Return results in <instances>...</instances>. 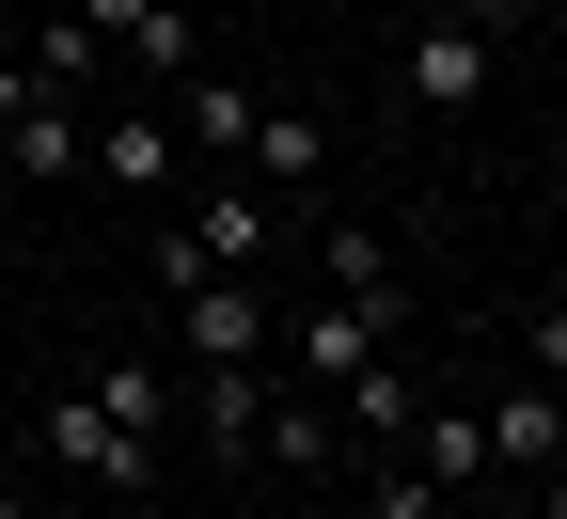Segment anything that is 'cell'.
I'll use <instances>...</instances> for the list:
<instances>
[{"instance_id": "277c9868", "label": "cell", "mask_w": 567, "mask_h": 519, "mask_svg": "<svg viewBox=\"0 0 567 519\" xmlns=\"http://www.w3.org/2000/svg\"><path fill=\"white\" fill-rule=\"evenodd\" d=\"M410 346V315H363V300H316V315H284V378H316V394H347V378H363V362H394Z\"/></svg>"}, {"instance_id": "7c38bea8", "label": "cell", "mask_w": 567, "mask_h": 519, "mask_svg": "<svg viewBox=\"0 0 567 519\" xmlns=\"http://www.w3.org/2000/svg\"><path fill=\"white\" fill-rule=\"evenodd\" d=\"M189 425H205V457H252V440H268V362H221V378H189Z\"/></svg>"}, {"instance_id": "30bf717a", "label": "cell", "mask_w": 567, "mask_h": 519, "mask_svg": "<svg viewBox=\"0 0 567 519\" xmlns=\"http://www.w3.org/2000/svg\"><path fill=\"white\" fill-rule=\"evenodd\" d=\"M80 17H95V48H126V63H142V80H158V95H174V80H189V63H205V48H189V17H174V0H80Z\"/></svg>"}, {"instance_id": "3957f363", "label": "cell", "mask_w": 567, "mask_h": 519, "mask_svg": "<svg viewBox=\"0 0 567 519\" xmlns=\"http://www.w3.org/2000/svg\"><path fill=\"white\" fill-rule=\"evenodd\" d=\"M394 80H410V111H425V126H442V111H473L488 80H505V32L442 0V17H410V63H394Z\"/></svg>"}, {"instance_id": "8992f818", "label": "cell", "mask_w": 567, "mask_h": 519, "mask_svg": "<svg viewBox=\"0 0 567 519\" xmlns=\"http://www.w3.org/2000/svg\"><path fill=\"white\" fill-rule=\"evenodd\" d=\"M237 158H252V189H268L284 220H300V205L331 189V126H316V111H284V95H268V111H252V142H237Z\"/></svg>"}, {"instance_id": "5b68a950", "label": "cell", "mask_w": 567, "mask_h": 519, "mask_svg": "<svg viewBox=\"0 0 567 519\" xmlns=\"http://www.w3.org/2000/svg\"><path fill=\"white\" fill-rule=\"evenodd\" d=\"M284 346V315L252 300V268L237 283H189V300H174V362H189V378H221V362H268Z\"/></svg>"}, {"instance_id": "9c48e42d", "label": "cell", "mask_w": 567, "mask_h": 519, "mask_svg": "<svg viewBox=\"0 0 567 519\" xmlns=\"http://www.w3.org/2000/svg\"><path fill=\"white\" fill-rule=\"evenodd\" d=\"M252 111H268V95L237 80V63H189V80H174V142H189V158H205V174H221V158H237V142H252Z\"/></svg>"}, {"instance_id": "44dd1931", "label": "cell", "mask_w": 567, "mask_h": 519, "mask_svg": "<svg viewBox=\"0 0 567 519\" xmlns=\"http://www.w3.org/2000/svg\"><path fill=\"white\" fill-rule=\"evenodd\" d=\"M32 95H48V80H32V48H17V63H0V126H17V111H32Z\"/></svg>"}, {"instance_id": "cb8c5ba5", "label": "cell", "mask_w": 567, "mask_h": 519, "mask_svg": "<svg viewBox=\"0 0 567 519\" xmlns=\"http://www.w3.org/2000/svg\"><path fill=\"white\" fill-rule=\"evenodd\" d=\"M0 519H32V504H17V488H0Z\"/></svg>"}, {"instance_id": "2e32d148", "label": "cell", "mask_w": 567, "mask_h": 519, "mask_svg": "<svg viewBox=\"0 0 567 519\" xmlns=\"http://www.w3.org/2000/svg\"><path fill=\"white\" fill-rule=\"evenodd\" d=\"M268 473H331V394L300 378V394H268V440H252Z\"/></svg>"}, {"instance_id": "e0dca14e", "label": "cell", "mask_w": 567, "mask_h": 519, "mask_svg": "<svg viewBox=\"0 0 567 519\" xmlns=\"http://www.w3.org/2000/svg\"><path fill=\"white\" fill-rule=\"evenodd\" d=\"M394 457H410V473H442V488H488V425H473V409H425Z\"/></svg>"}, {"instance_id": "4fadbf2b", "label": "cell", "mask_w": 567, "mask_h": 519, "mask_svg": "<svg viewBox=\"0 0 567 519\" xmlns=\"http://www.w3.org/2000/svg\"><path fill=\"white\" fill-rule=\"evenodd\" d=\"M316 268H331V300H363V315H410V300H394V237H363V220H331V237H316Z\"/></svg>"}, {"instance_id": "ba28073f", "label": "cell", "mask_w": 567, "mask_h": 519, "mask_svg": "<svg viewBox=\"0 0 567 519\" xmlns=\"http://www.w3.org/2000/svg\"><path fill=\"white\" fill-rule=\"evenodd\" d=\"M80 158H95V111L80 95H32L17 126H0V174H17V189H63Z\"/></svg>"}, {"instance_id": "7a4b0ae2", "label": "cell", "mask_w": 567, "mask_h": 519, "mask_svg": "<svg viewBox=\"0 0 567 519\" xmlns=\"http://www.w3.org/2000/svg\"><path fill=\"white\" fill-rule=\"evenodd\" d=\"M48 473H80L95 504H158V473H174V440H142V425H111L95 394H48Z\"/></svg>"}, {"instance_id": "5bb4252c", "label": "cell", "mask_w": 567, "mask_h": 519, "mask_svg": "<svg viewBox=\"0 0 567 519\" xmlns=\"http://www.w3.org/2000/svg\"><path fill=\"white\" fill-rule=\"evenodd\" d=\"M174 378H189V362H95L80 394H95L111 425H142V440H174Z\"/></svg>"}, {"instance_id": "9a60e30c", "label": "cell", "mask_w": 567, "mask_h": 519, "mask_svg": "<svg viewBox=\"0 0 567 519\" xmlns=\"http://www.w3.org/2000/svg\"><path fill=\"white\" fill-rule=\"evenodd\" d=\"M331 409H347V425H363V440H379V457H394V440L425 425V394H410V346H394V362H363V378H347Z\"/></svg>"}, {"instance_id": "7402d4cb", "label": "cell", "mask_w": 567, "mask_h": 519, "mask_svg": "<svg viewBox=\"0 0 567 519\" xmlns=\"http://www.w3.org/2000/svg\"><path fill=\"white\" fill-rule=\"evenodd\" d=\"M536 519H567V473H536Z\"/></svg>"}, {"instance_id": "d6986e66", "label": "cell", "mask_w": 567, "mask_h": 519, "mask_svg": "<svg viewBox=\"0 0 567 519\" xmlns=\"http://www.w3.org/2000/svg\"><path fill=\"white\" fill-rule=\"evenodd\" d=\"M32 80L80 95V80H95V17H48V32H32Z\"/></svg>"}, {"instance_id": "8fae6325", "label": "cell", "mask_w": 567, "mask_h": 519, "mask_svg": "<svg viewBox=\"0 0 567 519\" xmlns=\"http://www.w3.org/2000/svg\"><path fill=\"white\" fill-rule=\"evenodd\" d=\"M95 174H111V189H174V174H189L174 111H111V126H95Z\"/></svg>"}, {"instance_id": "52a82bcc", "label": "cell", "mask_w": 567, "mask_h": 519, "mask_svg": "<svg viewBox=\"0 0 567 519\" xmlns=\"http://www.w3.org/2000/svg\"><path fill=\"white\" fill-rule=\"evenodd\" d=\"M473 425H488V473H520V488H536V473H567V394H551V378H520V394H488Z\"/></svg>"}, {"instance_id": "6da1fadb", "label": "cell", "mask_w": 567, "mask_h": 519, "mask_svg": "<svg viewBox=\"0 0 567 519\" xmlns=\"http://www.w3.org/2000/svg\"><path fill=\"white\" fill-rule=\"evenodd\" d=\"M252 252H284V205L221 174V189H205L189 220H158V300H189V283H237Z\"/></svg>"}, {"instance_id": "ffe728a7", "label": "cell", "mask_w": 567, "mask_h": 519, "mask_svg": "<svg viewBox=\"0 0 567 519\" xmlns=\"http://www.w3.org/2000/svg\"><path fill=\"white\" fill-rule=\"evenodd\" d=\"M520 362H536L551 394H567V300H520Z\"/></svg>"}, {"instance_id": "603a6c76", "label": "cell", "mask_w": 567, "mask_h": 519, "mask_svg": "<svg viewBox=\"0 0 567 519\" xmlns=\"http://www.w3.org/2000/svg\"><path fill=\"white\" fill-rule=\"evenodd\" d=\"M95 519H158V504H95Z\"/></svg>"}, {"instance_id": "ac0fdd59", "label": "cell", "mask_w": 567, "mask_h": 519, "mask_svg": "<svg viewBox=\"0 0 567 519\" xmlns=\"http://www.w3.org/2000/svg\"><path fill=\"white\" fill-rule=\"evenodd\" d=\"M363 519H473L442 473H410V457H379V488H363Z\"/></svg>"}]
</instances>
